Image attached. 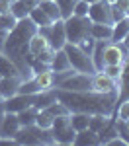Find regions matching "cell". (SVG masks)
<instances>
[{
  "label": "cell",
  "mask_w": 129,
  "mask_h": 146,
  "mask_svg": "<svg viewBox=\"0 0 129 146\" xmlns=\"http://www.w3.org/2000/svg\"><path fill=\"white\" fill-rule=\"evenodd\" d=\"M35 33H37V25L29 20V16H25L16 22V25L8 31L4 45H2V55H6L16 64L22 80L33 78V70L25 60V56L29 53V41Z\"/></svg>",
  "instance_id": "1"
},
{
  "label": "cell",
  "mask_w": 129,
  "mask_h": 146,
  "mask_svg": "<svg viewBox=\"0 0 129 146\" xmlns=\"http://www.w3.org/2000/svg\"><path fill=\"white\" fill-rule=\"evenodd\" d=\"M57 100L65 103L70 109V113H102L108 117H114L116 111V100L117 92H102L88 90V92H67V90H57Z\"/></svg>",
  "instance_id": "2"
},
{
  "label": "cell",
  "mask_w": 129,
  "mask_h": 146,
  "mask_svg": "<svg viewBox=\"0 0 129 146\" xmlns=\"http://www.w3.org/2000/svg\"><path fill=\"white\" fill-rule=\"evenodd\" d=\"M16 144H57L51 129H41L37 125L20 127V131L14 136Z\"/></svg>",
  "instance_id": "3"
},
{
  "label": "cell",
  "mask_w": 129,
  "mask_h": 146,
  "mask_svg": "<svg viewBox=\"0 0 129 146\" xmlns=\"http://www.w3.org/2000/svg\"><path fill=\"white\" fill-rule=\"evenodd\" d=\"M90 25H92V20L88 16H69V18H65L67 43L78 45L82 39L90 37Z\"/></svg>",
  "instance_id": "4"
},
{
  "label": "cell",
  "mask_w": 129,
  "mask_h": 146,
  "mask_svg": "<svg viewBox=\"0 0 129 146\" xmlns=\"http://www.w3.org/2000/svg\"><path fill=\"white\" fill-rule=\"evenodd\" d=\"M65 53L70 60V66L74 68L76 72H84V74H96L98 70L92 62V56L88 53H84L78 45H72V43H65Z\"/></svg>",
  "instance_id": "5"
},
{
  "label": "cell",
  "mask_w": 129,
  "mask_h": 146,
  "mask_svg": "<svg viewBox=\"0 0 129 146\" xmlns=\"http://www.w3.org/2000/svg\"><path fill=\"white\" fill-rule=\"evenodd\" d=\"M37 33L41 37H45L47 43L51 49H63L67 43V33H65V20H57L51 25H43V27H37Z\"/></svg>",
  "instance_id": "6"
},
{
  "label": "cell",
  "mask_w": 129,
  "mask_h": 146,
  "mask_svg": "<svg viewBox=\"0 0 129 146\" xmlns=\"http://www.w3.org/2000/svg\"><path fill=\"white\" fill-rule=\"evenodd\" d=\"M51 131H53V136H55V142H57V144H65V146L74 144L76 131L72 129L70 115L55 117V119H53V125H51Z\"/></svg>",
  "instance_id": "7"
},
{
  "label": "cell",
  "mask_w": 129,
  "mask_h": 146,
  "mask_svg": "<svg viewBox=\"0 0 129 146\" xmlns=\"http://www.w3.org/2000/svg\"><path fill=\"white\" fill-rule=\"evenodd\" d=\"M92 76L94 74H84V72H74L72 76L63 80L57 84V90H67V92H88L92 90Z\"/></svg>",
  "instance_id": "8"
},
{
  "label": "cell",
  "mask_w": 129,
  "mask_h": 146,
  "mask_svg": "<svg viewBox=\"0 0 129 146\" xmlns=\"http://www.w3.org/2000/svg\"><path fill=\"white\" fill-rule=\"evenodd\" d=\"M35 98H37V94H16V96L8 98V100H4L2 105H4V111L20 113L23 109H27V107H31L35 103Z\"/></svg>",
  "instance_id": "9"
},
{
  "label": "cell",
  "mask_w": 129,
  "mask_h": 146,
  "mask_svg": "<svg viewBox=\"0 0 129 146\" xmlns=\"http://www.w3.org/2000/svg\"><path fill=\"white\" fill-rule=\"evenodd\" d=\"M88 18L94 23H110V25H114V20H112V4L106 2V0H100L96 4H90Z\"/></svg>",
  "instance_id": "10"
},
{
  "label": "cell",
  "mask_w": 129,
  "mask_h": 146,
  "mask_svg": "<svg viewBox=\"0 0 129 146\" xmlns=\"http://www.w3.org/2000/svg\"><path fill=\"white\" fill-rule=\"evenodd\" d=\"M129 100V55L125 56V60L121 62V74L117 78V100L116 105L121 101Z\"/></svg>",
  "instance_id": "11"
},
{
  "label": "cell",
  "mask_w": 129,
  "mask_h": 146,
  "mask_svg": "<svg viewBox=\"0 0 129 146\" xmlns=\"http://www.w3.org/2000/svg\"><path fill=\"white\" fill-rule=\"evenodd\" d=\"M18 131H20L18 113L6 111V113H4V117H2V125H0V136H4V138H14Z\"/></svg>",
  "instance_id": "12"
},
{
  "label": "cell",
  "mask_w": 129,
  "mask_h": 146,
  "mask_svg": "<svg viewBox=\"0 0 129 146\" xmlns=\"http://www.w3.org/2000/svg\"><path fill=\"white\" fill-rule=\"evenodd\" d=\"M92 90L108 94V92H117V80L110 78L104 72H96L92 76Z\"/></svg>",
  "instance_id": "13"
},
{
  "label": "cell",
  "mask_w": 129,
  "mask_h": 146,
  "mask_svg": "<svg viewBox=\"0 0 129 146\" xmlns=\"http://www.w3.org/2000/svg\"><path fill=\"white\" fill-rule=\"evenodd\" d=\"M20 82H22L20 76H0V96H2V100H8L12 96H16L18 88H20Z\"/></svg>",
  "instance_id": "14"
},
{
  "label": "cell",
  "mask_w": 129,
  "mask_h": 146,
  "mask_svg": "<svg viewBox=\"0 0 129 146\" xmlns=\"http://www.w3.org/2000/svg\"><path fill=\"white\" fill-rule=\"evenodd\" d=\"M123 60H125V55L121 53L119 43H112L110 41L104 51V66L106 64H121Z\"/></svg>",
  "instance_id": "15"
},
{
  "label": "cell",
  "mask_w": 129,
  "mask_h": 146,
  "mask_svg": "<svg viewBox=\"0 0 129 146\" xmlns=\"http://www.w3.org/2000/svg\"><path fill=\"white\" fill-rule=\"evenodd\" d=\"M108 43H110V39H96L94 51H92V55H90L98 72H102V68H104V51H106V47H108Z\"/></svg>",
  "instance_id": "16"
},
{
  "label": "cell",
  "mask_w": 129,
  "mask_h": 146,
  "mask_svg": "<svg viewBox=\"0 0 129 146\" xmlns=\"http://www.w3.org/2000/svg\"><path fill=\"white\" fill-rule=\"evenodd\" d=\"M55 101H57V88L43 90V92H39V94H37L33 107H35V109H45V107H49V105H51V103H55Z\"/></svg>",
  "instance_id": "17"
},
{
  "label": "cell",
  "mask_w": 129,
  "mask_h": 146,
  "mask_svg": "<svg viewBox=\"0 0 129 146\" xmlns=\"http://www.w3.org/2000/svg\"><path fill=\"white\" fill-rule=\"evenodd\" d=\"M69 68L72 66H70V60L65 53V49H57L53 60H51V72H63V70H69Z\"/></svg>",
  "instance_id": "18"
},
{
  "label": "cell",
  "mask_w": 129,
  "mask_h": 146,
  "mask_svg": "<svg viewBox=\"0 0 129 146\" xmlns=\"http://www.w3.org/2000/svg\"><path fill=\"white\" fill-rule=\"evenodd\" d=\"M74 144H78V146H98L100 144L98 133H94V131H90V129L78 131L76 136H74Z\"/></svg>",
  "instance_id": "19"
},
{
  "label": "cell",
  "mask_w": 129,
  "mask_h": 146,
  "mask_svg": "<svg viewBox=\"0 0 129 146\" xmlns=\"http://www.w3.org/2000/svg\"><path fill=\"white\" fill-rule=\"evenodd\" d=\"M129 33V20L127 18H123V20H119L112 25V43H119V41H123V37Z\"/></svg>",
  "instance_id": "20"
},
{
  "label": "cell",
  "mask_w": 129,
  "mask_h": 146,
  "mask_svg": "<svg viewBox=\"0 0 129 146\" xmlns=\"http://www.w3.org/2000/svg\"><path fill=\"white\" fill-rule=\"evenodd\" d=\"M37 6L45 12V14L51 18V20H53V22L63 20V16H61V8H59L57 0H39V4H37Z\"/></svg>",
  "instance_id": "21"
},
{
  "label": "cell",
  "mask_w": 129,
  "mask_h": 146,
  "mask_svg": "<svg viewBox=\"0 0 129 146\" xmlns=\"http://www.w3.org/2000/svg\"><path fill=\"white\" fill-rule=\"evenodd\" d=\"M117 136V127H116V119H112L110 117V121L106 125L104 129L98 133V140H100V144H108L112 138H116Z\"/></svg>",
  "instance_id": "22"
},
{
  "label": "cell",
  "mask_w": 129,
  "mask_h": 146,
  "mask_svg": "<svg viewBox=\"0 0 129 146\" xmlns=\"http://www.w3.org/2000/svg\"><path fill=\"white\" fill-rule=\"evenodd\" d=\"M27 16H29V20H31V22H33L37 27H43V25H51V23H53V20H51V18H49V16H47L45 12L39 8V6L31 8Z\"/></svg>",
  "instance_id": "23"
},
{
  "label": "cell",
  "mask_w": 129,
  "mask_h": 146,
  "mask_svg": "<svg viewBox=\"0 0 129 146\" xmlns=\"http://www.w3.org/2000/svg\"><path fill=\"white\" fill-rule=\"evenodd\" d=\"M90 35L94 39H112V25L110 23H94L92 22Z\"/></svg>",
  "instance_id": "24"
},
{
  "label": "cell",
  "mask_w": 129,
  "mask_h": 146,
  "mask_svg": "<svg viewBox=\"0 0 129 146\" xmlns=\"http://www.w3.org/2000/svg\"><path fill=\"white\" fill-rule=\"evenodd\" d=\"M70 123H72V129L78 133V131H84L88 129V123H90V115L88 113H70Z\"/></svg>",
  "instance_id": "25"
},
{
  "label": "cell",
  "mask_w": 129,
  "mask_h": 146,
  "mask_svg": "<svg viewBox=\"0 0 129 146\" xmlns=\"http://www.w3.org/2000/svg\"><path fill=\"white\" fill-rule=\"evenodd\" d=\"M0 76H20L16 64L6 55H2V53H0Z\"/></svg>",
  "instance_id": "26"
},
{
  "label": "cell",
  "mask_w": 129,
  "mask_h": 146,
  "mask_svg": "<svg viewBox=\"0 0 129 146\" xmlns=\"http://www.w3.org/2000/svg\"><path fill=\"white\" fill-rule=\"evenodd\" d=\"M33 78H35V82L39 84L41 92L55 88V78H53V72H51V70H47V72H41V74H35Z\"/></svg>",
  "instance_id": "27"
},
{
  "label": "cell",
  "mask_w": 129,
  "mask_h": 146,
  "mask_svg": "<svg viewBox=\"0 0 129 146\" xmlns=\"http://www.w3.org/2000/svg\"><path fill=\"white\" fill-rule=\"evenodd\" d=\"M108 121H110V117H108V115H102V113H94V115H90V123H88V129H90V131H94V133H100V131L104 129L106 125H108Z\"/></svg>",
  "instance_id": "28"
},
{
  "label": "cell",
  "mask_w": 129,
  "mask_h": 146,
  "mask_svg": "<svg viewBox=\"0 0 129 146\" xmlns=\"http://www.w3.org/2000/svg\"><path fill=\"white\" fill-rule=\"evenodd\" d=\"M49 47V43H47V39L45 37H41L39 33H35L33 37H31V41H29V53L33 56H37L43 49H47Z\"/></svg>",
  "instance_id": "29"
},
{
  "label": "cell",
  "mask_w": 129,
  "mask_h": 146,
  "mask_svg": "<svg viewBox=\"0 0 129 146\" xmlns=\"http://www.w3.org/2000/svg\"><path fill=\"white\" fill-rule=\"evenodd\" d=\"M35 115H37V109L33 105L23 109V111L18 113V121H20V127H27V125H35Z\"/></svg>",
  "instance_id": "30"
},
{
  "label": "cell",
  "mask_w": 129,
  "mask_h": 146,
  "mask_svg": "<svg viewBox=\"0 0 129 146\" xmlns=\"http://www.w3.org/2000/svg\"><path fill=\"white\" fill-rule=\"evenodd\" d=\"M10 14L16 18V20H22V18H25V16L29 14V8L23 4V0H12V4H10Z\"/></svg>",
  "instance_id": "31"
},
{
  "label": "cell",
  "mask_w": 129,
  "mask_h": 146,
  "mask_svg": "<svg viewBox=\"0 0 129 146\" xmlns=\"http://www.w3.org/2000/svg\"><path fill=\"white\" fill-rule=\"evenodd\" d=\"M53 115L47 111V109H37V115H35V125L41 127V129H51L53 125Z\"/></svg>",
  "instance_id": "32"
},
{
  "label": "cell",
  "mask_w": 129,
  "mask_h": 146,
  "mask_svg": "<svg viewBox=\"0 0 129 146\" xmlns=\"http://www.w3.org/2000/svg\"><path fill=\"white\" fill-rule=\"evenodd\" d=\"M47 111L51 113L53 117H63V115H70V109L65 105V103H61V101H55V103H51L49 107H45Z\"/></svg>",
  "instance_id": "33"
},
{
  "label": "cell",
  "mask_w": 129,
  "mask_h": 146,
  "mask_svg": "<svg viewBox=\"0 0 129 146\" xmlns=\"http://www.w3.org/2000/svg\"><path fill=\"white\" fill-rule=\"evenodd\" d=\"M76 2H78V0H57L59 8H61V16H63V20L69 18L70 14H72V6H74Z\"/></svg>",
  "instance_id": "34"
},
{
  "label": "cell",
  "mask_w": 129,
  "mask_h": 146,
  "mask_svg": "<svg viewBox=\"0 0 129 146\" xmlns=\"http://www.w3.org/2000/svg\"><path fill=\"white\" fill-rule=\"evenodd\" d=\"M88 10H90V4L84 2V0H78V2L72 6V14H70V16H88Z\"/></svg>",
  "instance_id": "35"
},
{
  "label": "cell",
  "mask_w": 129,
  "mask_h": 146,
  "mask_svg": "<svg viewBox=\"0 0 129 146\" xmlns=\"http://www.w3.org/2000/svg\"><path fill=\"white\" fill-rule=\"evenodd\" d=\"M16 22H18V20H16L12 14H0V27H2V29L10 31L12 27L16 25Z\"/></svg>",
  "instance_id": "36"
},
{
  "label": "cell",
  "mask_w": 129,
  "mask_h": 146,
  "mask_svg": "<svg viewBox=\"0 0 129 146\" xmlns=\"http://www.w3.org/2000/svg\"><path fill=\"white\" fill-rule=\"evenodd\" d=\"M102 72L108 74L110 78L117 80V78H119V74H121V64H106V66L102 68Z\"/></svg>",
  "instance_id": "37"
},
{
  "label": "cell",
  "mask_w": 129,
  "mask_h": 146,
  "mask_svg": "<svg viewBox=\"0 0 129 146\" xmlns=\"http://www.w3.org/2000/svg\"><path fill=\"white\" fill-rule=\"evenodd\" d=\"M31 70H33V76H35V74H41V72L51 70V64H47V62L39 60V58H33L31 60Z\"/></svg>",
  "instance_id": "38"
},
{
  "label": "cell",
  "mask_w": 129,
  "mask_h": 146,
  "mask_svg": "<svg viewBox=\"0 0 129 146\" xmlns=\"http://www.w3.org/2000/svg\"><path fill=\"white\" fill-rule=\"evenodd\" d=\"M53 56H55V49H51V47H47V49H43L39 55L35 56V58H39V60H43V62H47V64H51V60H53Z\"/></svg>",
  "instance_id": "39"
},
{
  "label": "cell",
  "mask_w": 129,
  "mask_h": 146,
  "mask_svg": "<svg viewBox=\"0 0 129 146\" xmlns=\"http://www.w3.org/2000/svg\"><path fill=\"white\" fill-rule=\"evenodd\" d=\"M123 18H127V16H125V12L121 10L117 4H112V20H114V23L119 22V20H123Z\"/></svg>",
  "instance_id": "40"
},
{
  "label": "cell",
  "mask_w": 129,
  "mask_h": 146,
  "mask_svg": "<svg viewBox=\"0 0 129 146\" xmlns=\"http://www.w3.org/2000/svg\"><path fill=\"white\" fill-rule=\"evenodd\" d=\"M12 0H0V14H10Z\"/></svg>",
  "instance_id": "41"
},
{
  "label": "cell",
  "mask_w": 129,
  "mask_h": 146,
  "mask_svg": "<svg viewBox=\"0 0 129 146\" xmlns=\"http://www.w3.org/2000/svg\"><path fill=\"white\" fill-rule=\"evenodd\" d=\"M114 4H117L121 10L125 12V16H129V0H117V2H114Z\"/></svg>",
  "instance_id": "42"
},
{
  "label": "cell",
  "mask_w": 129,
  "mask_h": 146,
  "mask_svg": "<svg viewBox=\"0 0 129 146\" xmlns=\"http://www.w3.org/2000/svg\"><path fill=\"white\" fill-rule=\"evenodd\" d=\"M110 146H127L125 142H123V138H119V136H116V138H112L110 142H108Z\"/></svg>",
  "instance_id": "43"
},
{
  "label": "cell",
  "mask_w": 129,
  "mask_h": 146,
  "mask_svg": "<svg viewBox=\"0 0 129 146\" xmlns=\"http://www.w3.org/2000/svg\"><path fill=\"white\" fill-rule=\"evenodd\" d=\"M6 35H8V31L0 27V53H2V45H4V39H6Z\"/></svg>",
  "instance_id": "44"
},
{
  "label": "cell",
  "mask_w": 129,
  "mask_h": 146,
  "mask_svg": "<svg viewBox=\"0 0 129 146\" xmlns=\"http://www.w3.org/2000/svg\"><path fill=\"white\" fill-rule=\"evenodd\" d=\"M4 105H2V101H0V125H2V117H4Z\"/></svg>",
  "instance_id": "45"
},
{
  "label": "cell",
  "mask_w": 129,
  "mask_h": 146,
  "mask_svg": "<svg viewBox=\"0 0 129 146\" xmlns=\"http://www.w3.org/2000/svg\"><path fill=\"white\" fill-rule=\"evenodd\" d=\"M121 43H123V45H125V47L129 49V33L125 35V37H123V41H121Z\"/></svg>",
  "instance_id": "46"
},
{
  "label": "cell",
  "mask_w": 129,
  "mask_h": 146,
  "mask_svg": "<svg viewBox=\"0 0 129 146\" xmlns=\"http://www.w3.org/2000/svg\"><path fill=\"white\" fill-rule=\"evenodd\" d=\"M84 2H88V4H96V2H100V0H84Z\"/></svg>",
  "instance_id": "47"
},
{
  "label": "cell",
  "mask_w": 129,
  "mask_h": 146,
  "mask_svg": "<svg viewBox=\"0 0 129 146\" xmlns=\"http://www.w3.org/2000/svg\"><path fill=\"white\" fill-rule=\"evenodd\" d=\"M123 123H125V127H127V129H129V119H125V121H123Z\"/></svg>",
  "instance_id": "48"
},
{
  "label": "cell",
  "mask_w": 129,
  "mask_h": 146,
  "mask_svg": "<svg viewBox=\"0 0 129 146\" xmlns=\"http://www.w3.org/2000/svg\"><path fill=\"white\" fill-rule=\"evenodd\" d=\"M106 2H110V4H114V2H117V0H106Z\"/></svg>",
  "instance_id": "49"
},
{
  "label": "cell",
  "mask_w": 129,
  "mask_h": 146,
  "mask_svg": "<svg viewBox=\"0 0 129 146\" xmlns=\"http://www.w3.org/2000/svg\"><path fill=\"white\" fill-rule=\"evenodd\" d=\"M0 101H4V100H2V96H0Z\"/></svg>",
  "instance_id": "50"
},
{
  "label": "cell",
  "mask_w": 129,
  "mask_h": 146,
  "mask_svg": "<svg viewBox=\"0 0 129 146\" xmlns=\"http://www.w3.org/2000/svg\"><path fill=\"white\" fill-rule=\"evenodd\" d=\"M127 20H129V18H127Z\"/></svg>",
  "instance_id": "51"
}]
</instances>
